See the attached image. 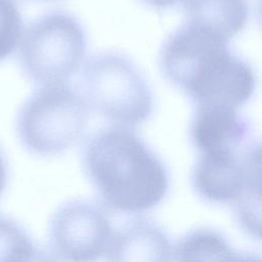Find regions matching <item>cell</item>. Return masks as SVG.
<instances>
[{
  "mask_svg": "<svg viewBox=\"0 0 262 262\" xmlns=\"http://www.w3.org/2000/svg\"><path fill=\"white\" fill-rule=\"evenodd\" d=\"M215 33L185 21L164 41L159 56L164 77L195 106L238 110L256 88L253 67Z\"/></svg>",
  "mask_w": 262,
  "mask_h": 262,
  "instance_id": "obj_1",
  "label": "cell"
},
{
  "mask_svg": "<svg viewBox=\"0 0 262 262\" xmlns=\"http://www.w3.org/2000/svg\"><path fill=\"white\" fill-rule=\"evenodd\" d=\"M84 172L110 210L141 214L155 209L169 191V173L157 154L129 127L100 129L85 143Z\"/></svg>",
  "mask_w": 262,
  "mask_h": 262,
  "instance_id": "obj_2",
  "label": "cell"
},
{
  "mask_svg": "<svg viewBox=\"0 0 262 262\" xmlns=\"http://www.w3.org/2000/svg\"><path fill=\"white\" fill-rule=\"evenodd\" d=\"M80 82L87 105L116 125L135 127L152 114L154 95L146 78L122 53L92 55L83 67Z\"/></svg>",
  "mask_w": 262,
  "mask_h": 262,
  "instance_id": "obj_3",
  "label": "cell"
},
{
  "mask_svg": "<svg viewBox=\"0 0 262 262\" xmlns=\"http://www.w3.org/2000/svg\"><path fill=\"white\" fill-rule=\"evenodd\" d=\"M89 120L88 105L66 82L42 85L21 105L16 130L32 154L50 157L64 152L83 136Z\"/></svg>",
  "mask_w": 262,
  "mask_h": 262,
  "instance_id": "obj_4",
  "label": "cell"
},
{
  "mask_svg": "<svg viewBox=\"0 0 262 262\" xmlns=\"http://www.w3.org/2000/svg\"><path fill=\"white\" fill-rule=\"evenodd\" d=\"M87 51V34L73 14L44 13L24 29L18 59L25 74L39 85L67 82L81 68Z\"/></svg>",
  "mask_w": 262,
  "mask_h": 262,
  "instance_id": "obj_5",
  "label": "cell"
},
{
  "mask_svg": "<svg viewBox=\"0 0 262 262\" xmlns=\"http://www.w3.org/2000/svg\"><path fill=\"white\" fill-rule=\"evenodd\" d=\"M195 193L212 204H235L260 192V144L233 150L201 152L191 173Z\"/></svg>",
  "mask_w": 262,
  "mask_h": 262,
  "instance_id": "obj_6",
  "label": "cell"
},
{
  "mask_svg": "<svg viewBox=\"0 0 262 262\" xmlns=\"http://www.w3.org/2000/svg\"><path fill=\"white\" fill-rule=\"evenodd\" d=\"M113 235L110 216L100 205L72 200L57 209L49 225V246L59 259L93 261L108 248Z\"/></svg>",
  "mask_w": 262,
  "mask_h": 262,
  "instance_id": "obj_7",
  "label": "cell"
},
{
  "mask_svg": "<svg viewBox=\"0 0 262 262\" xmlns=\"http://www.w3.org/2000/svg\"><path fill=\"white\" fill-rule=\"evenodd\" d=\"M189 136L200 154L241 149L253 142L251 124L225 106H195Z\"/></svg>",
  "mask_w": 262,
  "mask_h": 262,
  "instance_id": "obj_8",
  "label": "cell"
},
{
  "mask_svg": "<svg viewBox=\"0 0 262 262\" xmlns=\"http://www.w3.org/2000/svg\"><path fill=\"white\" fill-rule=\"evenodd\" d=\"M173 248L161 226L146 218H134L113 231L104 256L111 261L164 262L173 260Z\"/></svg>",
  "mask_w": 262,
  "mask_h": 262,
  "instance_id": "obj_9",
  "label": "cell"
},
{
  "mask_svg": "<svg viewBox=\"0 0 262 262\" xmlns=\"http://www.w3.org/2000/svg\"><path fill=\"white\" fill-rule=\"evenodd\" d=\"M185 21L207 29L224 40L235 37L249 19L247 0H182Z\"/></svg>",
  "mask_w": 262,
  "mask_h": 262,
  "instance_id": "obj_10",
  "label": "cell"
},
{
  "mask_svg": "<svg viewBox=\"0 0 262 262\" xmlns=\"http://www.w3.org/2000/svg\"><path fill=\"white\" fill-rule=\"evenodd\" d=\"M245 259L219 231L201 227L188 231L173 248V260L210 261Z\"/></svg>",
  "mask_w": 262,
  "mask_h": 262,
  "instance_id": "obj_11",
  "label": "cell"
},
{
  "mask_svg": "<svg viewBox=\"0 0 262 262\" xmlns=\"http://www.w3.org/2000/svg\"><path fill=\"white\" fill-rule=\"evenodd\" d=\"M38 250L28 233L12 219L0 214V261H31Z\"/></svg>",
  "mask_w": 262,
  "mask_h": 262,
  "instance_id": "obj_12",
  "label": "cell"
},
{
  "mask_svg": "<svg viewBox=\"0 0 262 262\" xmlns=\"http://www.w3.org/2000/svg\"><path fill=\"white\" fill-rule=\"evenodd\" d=\"M24 24L16 0H0V61L18 46Z\"/></svg>",
  "mask_w": 262,
  "mask_h": 262,
  "instance_id": "obj_13",
  "label": "cell"
},
{
  "mask_svg": "<svg viewBox=\"0 0 262 262\" xmlns=\"http://www.w3.org/2000/svg\"><path fill=\"white\" fill-rule=\"evenodd\" d=\"M138 1H140L144 5L151 7L154 9L164 10V9H168L175 6L182 0H138Z\"/></svg>",
  "mask_w": 262,
  "mask_h": 262,
  "instance_id": "obj_14",
  "label": "cell"
},
{
  "mask_svg": "<svg viewBox=\"0 0 262 262\" xmlns=\"http://www.w3.org/2000/svg\"><path fill=\"white\" fill-rule=\"evenodd\" d=\"M6 181H7V170H6V165L3 160L2 154L0 152V195L2 194L5 186H6Z\"/></svg>",
  "mask_w": 262,
  "mask_h": 262,
  "instance_id": "obj_15",
  "label": "cell"
},
{
  "mask_svg": "<svg viewBox=\"0 0 262 262\" xmlns=\"http://www.w3.org/2000/svg\"><path fill=\"white\" fill-rule=\"evenodd\" d=\"M35 1H52V0H35Z\"/></svg>",
  "mask_w": 262,
  "mask_h": 262,
  "instance_id": "obj_16",
  "label": "cell"
}]
</instances>
